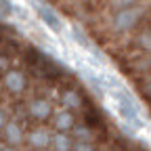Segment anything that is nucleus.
Segmentation results:
<instances>
[{"label":"nucleus","mask_w":151,"mask_h":151,"mask_svg":"<svg viewBox=\"0 0 151 151\" xmlns=\"http://www.w3.org/2000/svg\"><path fill=\"white\" fill-rule=\"evenodd\" d=\"M4 86H6L11 92L19 94V92H23V90H25L27 80H25V76H23L21 71L11 69V71H6V73H4Z\"/></svg>","instance_id":"2"},{"label":"nucleus","mask_w":151,"mask_h":151,"mask_svg":"<svg viewBox=\"0 0 151 151\" xmlns=\"http://www.w3.org/2000/svg\"><path fill=\"white\" fill-rule=\"evenodd\" d=\"M132 67H134L139 73H145L147 69L151 71V55H147V57H143V59H139L137 63H132Z\"/></svg>","instance_id":"7"},{"label":"nucleus","mask_w":151,"mask_h":151,"mask_svg":"<svg viewBox=\"0 0 151 151\" xmlns=\"http://www.w3.org/2000/svg\"><path fill=\"white\" fill-rule=\"evenodd\" d=\"M63 103L69 105V107H78V105H80V97H78L73 90H69V92L63 94Z\"/></svg>","instance_id":"9"},{"label":"nucleus","mask_w":151,"mask_h":151,"mask_svg":"<svg viewBox=\"0 0 151 151\" xmlns=\"http://www.w3.org/2000/svg\"><path fill=\"white\" fill-rule=\"evenodd\" d=\"M55 143H57V145H59V149H61V151L69 147V141H67V139H65L63 134H57V139H55Z\"/></svg>","instance_id":"10"},{"label":"nucleus","mask_w":151,"mask_h":151,"mask_svg":"<svg viewBox=\"0 0 151 151\" xmlns=\"http://www.w3.org/2000/svg\"><path fill=\"white\" fill-rule=\"evenodd\" d=\"M29 111H32V116H36V118H48L50 105H48L46 99H34L29 103Z\"/></svg>","instance_id":"3"},{"label":"nucleus","mask_w":151,"mask_h":151,"mask_svg":"<svg viewBox=\"0 0 151 151\" xmlns=\"http://www.w3.org/2000/svg\"><path fill=\"white\" fill-rule=\"evenodd\" d=\"M9 137H11V141H13V139L19 141V137H21V134H19V128H17V126H9Z\"/></svg>","instance_id":"11"},{"label":"nucleus","mask_w":151,"mask_h":151,"mask_svg":"<svg viewBox=\"0 0 151 151\" xmlns=\"http://www.w3.org/2000/svg\"><path fill=\"white\" fill-rule=\"evenodd\" d=\"M145 17V9L143 6H132V9H124V11H116L109 19V29L113 34H126L132 32Z\"/></svg>","instance_id":"1"},{"label":"nucleus","mask_w":151,"mask_h":151,"mask_svg":"<svg viewBox=\"0 0 151 151\" xmlns=\"http://www.w3.org/2000/svg\"><path fill=\"white\" fill-rule=\"evenodd\" d=\"M141 0H109V6L113 11H124V9H132V6H139Z\"/></svg>","instance_id":"5"},{"label":"nucleus","mask_w":151,"mask_h":151,"mask_svg":"<svg viewBox=\"0 0 151 151\" xmlns=\"http://www.w3.org/2000/svg\"><path fill=\"white\" fill-rule=\"evenodd\" d=\"M4 122V116H2V111H0V124H2Z\"/></svg>","instance_id":"13"},{"label":"nucleus","mask_w":151,"mask_h":151,"mask_svg":"<svg viewBox=\"0 0 151 151\" xmlns=\"http://www.w3.org/2000/svg\"><path fill=\"white\" fill-rule=\"evenodd\" d=\"M55 124H57V128H69L73 124V120H71L69 113H59L57 120H55Z\"/></svg>","instance_id":"8"},{"label":"nucleus","mask_w":151,"mask_h":151,"mask_svg":"<svg viewBox=\"0 0 151 151\" xmlns=\"http://www.w3.org/2000/svg\"><path fill=\"white\" fill-rule=\"evenodd\" d=\"M143 88H145V92H147V94H151V76H147V78H145Z\"/></svg>","instance_id":"12"},{"label":"nucleus","mask_w":151,"mask_h":151,"mask_svg":"<svg viewBox=\"0 0 151 151\" xmlns=\"http://www.w3.org/2000/svg\"><path fill=\"white\" fill-rule=\"evenodd\" d=\"M29 143H34L36 147H44V145L48 143V134H46L44 130H36V132H32Z\"/></svg>","instance_id":"6"},{"label":"nucleus","mask_w":151,"mask_h":151,"mask_svg":"<svg viewBox=\"0 0 151 151\" xmlns=\"http://www.w3.org/2000/svg\"><path fill=\"white\" fill-rule=\"evenodd\" d=\"M137 46H139L141 50H145V52H151V25L139 32V36H137Z\"/></svg>","instance_id":"4"}]
</instances>
